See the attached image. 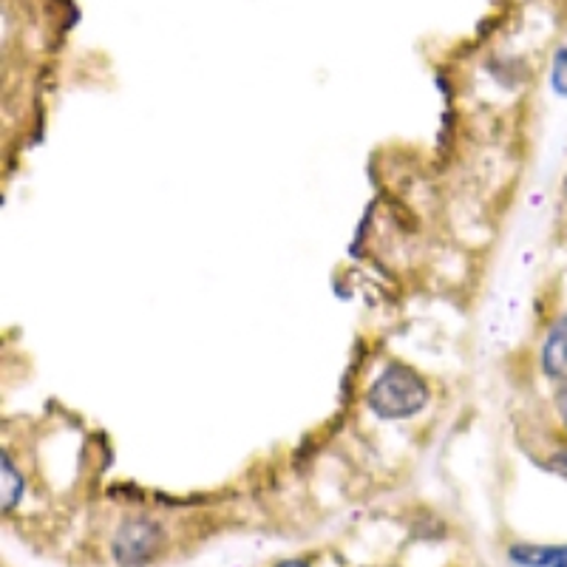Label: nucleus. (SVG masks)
<instances>
[{"label":"nucleus","mask_w":567,"mask_h":567,"mask_svg":"<svg viewBox=\"0 0 567 567\" xmlns=\"http://www.w3.org/2000/svg\"><path fill=\"white\" fill-rule=\"evenodd\" d=\"M429 403V383L418 369L389 363L366 391L369 411L381 420H409Z\"/></svg>","instance_id":"1"},{"label":"nucleus","mask_w":567,"mask_h":567,"mask_svg":"<svg viewBox=\"0 0 567 567\" xmlns=\"http://www.w3.org/2000/svg\"><path fill=\"white\" fill-rule=\"evenodd\" d=\"M162 545V531L154 519L136 517L128 519L120 524V531L113 533L111 553L113 559L120 562L122 567H140L154 556Z\"/></svg>","instance_id":"2"},{"label":"nucleus","mask_w":567,"mask_h":567,"mask_svg":"<svg viewBox=\"0 0 567 567\" xmlns=\"http://www.w3.org/2000/svg\"><path fill=\"white\" fill-rule=\"evenodd\" d=\"M539 361H542V372L551 381L559 383L567 377V312L553 321V326L547 329Z\"/></svg>","instance_id":"3"},{"label":"nucleus","mask_w":567,"mask_h":567,"mask_svg":"<svg viewBox=\"0 0 567 567\" xmlns=\"http://www.w3.org/2000/svg\"><path fill=\"white\" fill-rule=\"evenodd\" d=\"M508 556L519 567H559L567 562V545H514Z\"/></svg>","instance_id":"4"},{"label":"nucleus","mask_w":567,"mask_h":567,"mask_svg":"<svg viewBox=\"0 0 567 567\" xmlns=\"http://www.w3.org/2000/svg\"><path fill=\"white\" fill-rule=\"evenodd\" d=\"M23 491H26V482H23L21 471L9 460V454H3V460H0V508L3 514H12L17 508Z\"/></svg>","instance_id":"5"},{"label":"nucleus","mask_w":567,"mask_h":567,"mask_svg":"<svg viewBox=\"0 0 567 567\" xmlns=\"http://www.w3.org/2000/svg\"><path fill=\"white\" fill-rule=\"evenodd\" d=\"M551 88L556 97L567 99V46H559V49L553 51Z\"/></svg>","instance_id":"6"},{"label":"nucleus","mask_w":567,"mask_h":567,"mask_svg":"<svg viewBox=\"0 0 567 567\" xmlns=\"http://www.w3.org/2000/svg\"><path fill=\"white\" fill-rule=\"evenodd\" d=\"M553 406H556V411H559L562 425L567 429V377L565 381H559V386H556V391H553Z\"/></svg>","instance_id":"7"},{"label":"nucleus","mask_w":567,"mask_h":567,"mask_svg":"<svg viewBox=\"0 0 567 567\" xmlns=\"http://www.w3.org/2000/svg\"><path fill=\"white\" fill-rule=\"evenodd\" d=\"M551 468H553V471H559V474L567 476V448H562V451L553 457Z\"/></svg>","instance_id":"8"},{"label":"nucleus","mask_w":567,"mask_h":567,"mask_svg":"<svg viewBox=\"0 0 567 567\" xmlns=\"http://www.w3.org/2000/svg\"><path fill=\"white\" fill-rule=\"evenodd\" d=\"M276 567H310V565H306V562H301V559H287Z\"/></svg>","instance_id":"9"},{"label":"nucleus","mask_w":567,"mask_h":567,"mask_svg":"<svg viewBox=\"0 0 567 567\" xmlns=\"http://www.w3.org/2000/svg\"><path fill=\"white\" fill-rule=\"evenodd\" d=\"M565 191H567V179H565Z\"/></svg>","instance_id":"10"}]
</instances>
